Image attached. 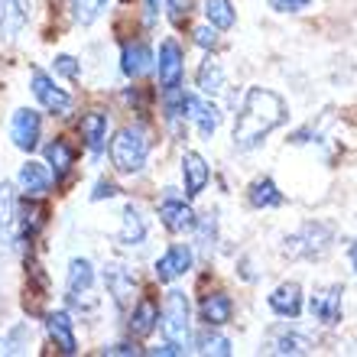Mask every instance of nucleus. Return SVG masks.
I'll use <instances>...</instances> for the list:
<instances>
[{
  "instance_id": "28",
  "label": "nucleus",
  "mask_w": 357,
  "mask_h": 357,
  "mask_svg": "<svg viewBox=\"0 0 357 357\" xmlns=\"http://www.w3.org/2000/svg\"><path fill=\"white\" fill-rule=\"evenodd\" d=\"M270 351L273 354H309L312 344L299 331H282V335H276V338L270 341Z\"/></svg>"
},
{
  "instance_id": "23",
  "label": "nucleus",
  "mask_w": 357,
  "mask_h": 357,
  "mask_svg": "<svg viewBox=\"0 0 357 357\" xmlns=\"http://www.w3.org/2000/svg\"><path fill=\"white\" fill-rule=\"evenodd\" d=\"M185 117H192V121L198 123V133L202 137H215V130H218V123H221V111H218L215 104H202V101H195L192 94L185 98Z\"/></svg>"
},
{
  "instance_id": "29",
  "label": "nucleus",
  "mask_w": 357,
  "mask_h": 357,
  "mask_svg": "<svg viewBox=\"0 0 357 357\" xmlns=\"http://www.w3.org/2000/svg\"><path fill=\"white\" fill-rule=\"evenodd\" d=\"M205 20L215 29L234 26V3L231 0H205Z\"/></svg>"
},
{
  "instance_id": "8",
  "label": "nucleus",
  "mask_w": 357,
  "mask_h": 357,
  "mask_svg": "<svg viewBox=\"0 0 357 357\" xmlns=\"http://www.w3.org/2000/svg\"><path fill=\"white\" fill-rule=\"evenodd\" d=\"M104 286L111 292V299L117 302V309H130L133 299H137V289H140V282H137V273L127 270L121 264H111L104 270Z\"/></svg>"
},
{
  "instance_id": "41",
  "label": "nucleus",
  "mask_w": 357,
  "mask_h": 357,
  "mask_svg": "<svg viewBox=\"0 0 357 357\" xmlns=\"http://www.w3.org/2000/svg\"><path fill=\"white\" fill-rule=\"evenodd\" d=\"M348 257H351V266H354V273H357V241H351V250H348Z\"/></svg>"
},
{
  "instance_id": "6",
  "label": "nucleus",
  "mask_w": 357,
  "mask_h": 357,
  "mask_svg": "<svg viewBox=\"0 0 357 357\" xmlns=\"http://www.w3.org/2000/svg\"><path fill=\"white\" fill-rule=\"evenodd\" d=\"M91 286H94V266L88 264L85 257H75L72 264H68V276H66V289H68V302L78 305V302L85 299L88 302V312L98 305V299L91 296Z\"/></svg>"
},
{
  "instance_id": "26",
  "label": "nucleus",
  "mask_w": 357,
  "mask_h": 357,
  "mask_svg": "<svg viewBox=\"0 0 357 357\" xmlns=\"http://www.w3.org/2000/svg\"><path fill=\"white\" fill-rule=\"evenodd\" d=\"M153 62V52L146 43H127L123 46V56H121V68L127 78H140Z\"/></svg>"
},
{
  "instance_id": "42",
  "label": "nucleus",
  "mask_w": 357,
  "mask_h": 357,
  "mask_svg": "<svg viewBox=\"0 0 357 357\" xmlns=\"http://www.w3.org/2000/svg\"><path fill=\"white\" fill-rule=\"evenodd\" d=\"M146 7H150V17H156V7H160V0H146Z\"/></svg>"
},
{
  "instance_id": "10",
  "label": "nucleus",
  "mask_w": 357,
  "mask_h": 357,
  "mask_svg": "<svg viewBox=\"0 0 357 357\" xmlns=\"http://www.w3.org/2000/svg\"><path fill=\"white\" fill-rule=\"evenodd\" d=\"M160 221L166 225V231H172V234H182V231H188V227H195V211L188 208L185 198H178L176 192H166V198L160 202Z\"/></svg>"
},
{
  "instance_id": "18",
  "label": "nucleus",
  "mask_w": 357,
  "mask_h": 357,
  "mask_svg": "<svg viewBox=\"0 0 357 357\" xmlns=\"http://www.w3.org/2000/svg\"><path fill=\"white\" fill-rule=\"evenodd\" d=\"M156 325H160V305L153 299H140L130 312V321H127L130 335L133 338H150L156 331Z\"/></svg>"
},
{
  "instance_id": "14",
  "label": "nucleus",
  "mask_w": 357,
  "mask_h": 357,
  "mask_svg": "<svg viewBox=\"0 0 357 357\" xmlns=\"http://www.w3.org/2000/svg\"><path fill=\"white\" fill-rule=\"evenodd\" d=\"M46 331L52 344H56L62 354H75L78 351V341H75V328H72V315L68 312H49L46 315Z\"/></svg>"
},
{
  "instance_id": "22",
  "label": "nucleus",
  "mask_w": 357,
  "mask_h": 357,
  "mask_svg": "<svg viewBox=\"0 0 357 357\" xmlns=\"http://www.w3.org/2000/svg\"><path fill=\"white\" fill-rule=\"evenodd\" d=\"M143 241H146V218H143L133 205H127V208H123L121 231H117V244H123V247H140Z\"/></svg>"
},
{
  "instance_id": "30",
  "label": "nucleus",
  "mask_w": 357,
  "mask_h": 357,
  "mask_svg": "<svg viewBox=\"0 0 357 357\" xmlns=\"http://www.w3.org/2000/svg\"><path fill=\"white\" fill-rule=\"evenodd\" d=\"M195 348H198V354L227 357V354H231V341H227L225 335H215V331H211V325H208V331H202V335L195 338Z\"/></svg>"
},
{
  "instance_id": "25",
  "label": "nucleus",
  "mask_w": 357,
  "mask_h": 357,
  "mask_svg": "<svg viewBox=\"0 0 357 357\" xmlns=\"http://www.w3.org/2000/svg\"><path fill=\"white\" fill-rule=\"evenodd\" d=\"M195 85H198V91L208 94V98H215V94L225 91V68H221V62H218L215 56H208L205 62L198 66Z\"/></svg>"
},
{
  "instance_id": "34",
  "label": "nucleus",
  "mask_w": 357,
  "mask_h": 357,
  "mask_svg": "<svg viewBox=\"0 0 357 357\" xmlns=\"http://www.w3.org/2000/svg\"><path fill=\"white\" fill-rule=\"evenodd\" d=\"M23 348H29V328L26 325H17L7 338L0 341V354H20Z\"/></svg>"
},
{
  "instance_id": "32",
  "label": "nucleus",
  "mask_w": 357,
  "mask_h": 357,
  "mask_svg": "<svg viewBox=\"0 0 357 357\" xmlns=\"http://www.w3.org/2000/svg\"><path fill=\"white\" fill-rule=\"evenodd\" d=\"M104 7H107V0H72V10H75V20L82 23V26H88V23H94V20L104 13Z\"/></svg>"
},
{
  "instance_id": "24",
  "label": "nucleus",
  "mask_w": 357,
  "mask_h": 357,
  "mask_svg": "<svg viewBox=\"0 0 357 357\" xmlns=\"http://www.w3.org/2000/svg\"><path fill=\"white\" fill-rule=\"evenodd\" d=\"M247 202L254 208H280V205H286V195H282L280 185L270 176H264L247 188Z\"/></svg>"
},
{
  "instance_id": "11",
  "label": "nucleus",
  "mask_w": 357,
  "mask_h": 357,
  "mask_svg": "<svg viewBox=\"0 0 357 357\" xmlns=\"http://www.w3.org/2000/svg\"><path fill=\"white\" fill-rule=\"evenodd\" d=\"M20 234V202H17V188L3 182L0 185V237L7 241V247H13Z\"/></svg>"
},
{
  "instance_id": "15",
  "label": "nucleus",
  "mask_w": 357,
  "mask_h": 357,
  "mask_svg": "<svg viewBox=\"0 0 357 357\" xmlns=\"http://www.w3.org/2000/svg\"><path fill=\"white\" fill-rule=\"evenodd\" d=\"M49 185H52V176H49V169L43 162L26 160L20 166V192L26 198H43L49 192Z\"/></svg>"
},
{
  "instance_id": "7",
  "label": "nucleus",
  "mask_w": 357,
  "mask_h": 357,
  "mask_svg": "<svg viewBox=\"0 0 357 357\" xmlns=\"http://www.w3.org/2000/svg\"><path fill=\"white\" fill-rule=\"evenodd\" d=\"M29 85H33V94H36V101L46 107L49 114H68L72 111V98H68V91H62V88H56V82L43 72V68H33V75H29Z\"/></svg>"
},
{
  "instance_id": "4",
  "label": "nucleus",
  "mask_w": 357,
  "mask_h": 357,
  "mask_svg": "<svg viewBox=\"0 0 357 357\" xmlns=\"http://www.w3.org/2000/svg\"><path fill=\"white\" fill-rule=\"evenodd\" d=\"M188 319H192L188 296L178 289H169L160 309V325H162L166 341H172V344H178V348H185V351H188V338H192V321Z\"/></svg>"
},
{
  "instance_id": "31",
  "label": "nucleus",
  "mask_w": 357,
  "mask_h": 357,
  "mask_svg": "<svg viewBox=\"0 0 357 357\" xmlns=\"http://www.w3.org/2000/svg\"><path fill=\"white\" fill-rule=\"evenodd\" d=\"M43 221H46V208L39 205L36 198H29V205L20 208V231L33 237L43 227Z\"/></svg>"
},
{
  "instance_id": "20",
  "label": "nucleus",
  "mask_w": 357,
  "mask_h": 357,
  "mask_svg": "<svg viewBox=\"0 0 357 357\" xmlns=\"http://www.w3.org/2000/svg\"><path fill=\"white\" fill-rule=\"evenodd\" d=\"M231 315H234V302H231V296H225V292H208L205 299H202V321L211 325V328L227 325Z\"/></svg>"
},
{
  "instance_id": "16",
  "label": "nucleus",
  "mask_w": 357,
  "mask_h": 357,
  "mask_svg": "<svg viewBox=\"0 0 357 357\" xmlns=\"http://www.w3.org/2000/svg\"><path fill=\"white\" fill-rule=\"evenodd\" d=\"M270 309L280 319H299L302 312V286L299 282H282L270 292Z\"/></svg>"
},
{
  "instance_id": "19",
  "label": "nucleus",
  "mask_w": 357,
  "mask_h": 357,
  "mask_svg": "<svg viewBox=\"0 0 357 357\" xmlns=\"http://www.w3.org/2000/svg\"><path fill=\"white\" fill-rule=\"evenodd\" d=\"M78 130H82V140H85L88 153L98 156V153L104 150V140H107V114L88 111L85 117H82V123H78Z\"/></svg>"
},
{
  "instance_id": "17",
  "label": "nucleus",
  "mask_w": 357,
  "mask_h": 357,
  "mask_svg": "<svg viewBox=\"0 0 357 357\" xmlns=\"http://www.w3.org/2000/svg\"><path fill=\"white\" fill-rule=\"evenodd\" d=\"M208 178H211V169H208V162L198 156V153H185L182 156V182H185V195L195 198L205 192Z\"/></svg>"
},
{
  "instance_id": "39",
  "label": "nucleus",
  "mask_w": 357,
  "mask_h": 357,
  "mask_svg": "<svg viewBox=\"0 0 357 357\" xmlns=\"http://www.w3.org/2000/svg\"><path fill=\"white\" fill-rule=\"evenodd\" d=\"M166 7H169V17L176 20V23H182V17H188L192 0H166Z\"/></svg>"
},
{
  "instance_id": "13",
  "label": "nucleus",
  "mask_w": 357,
  "mask_h": 357,
  "mask_svg": "<svg viewBox=\"0 0 357 357\" xmlns=\"http://www.w3.org/2000/svg\"><path fill=\"white\" fill-rule=\"evenodd\" d=\"M182 49H178L176 39H166L160 46V85L162 91H169V88H178L182 85Z\"/></svg>"
},
{
  "instance_id": "2",
  "label": "nucleus",
  "mask_w": 357,
  "mask_h": 357,
  "mask_svg": "<svg viewBox=\"0 0 357 357\" xmlns=\"http://www.w3.org/2000/svg\"><path fill=\"white\" fill-rule=\"evenodd\" d=\"M146 160H150V133H146V127L127 123V127H121V130L114 133V140H111L114 169L133 176V172H140L146 166Z\"/></svg>"
},
{
  "instance_id": "27",
  "label": "nucleus",
  "mask_w": 357,
  "mask_h": 357,
  "mask_svg": "<svg viewBox=\"0 0 357 357\" xmlns=\"http://www.w3.org/2000/svg\"><path fill=\"white\" fill-rule=\"evenodd\" d=\"M46 162L56 169V176H66V172L75 166V150H72L66 140H52L46 146Z\"/></svg>"
},
{
  "instance_id": "21",
  "label": "nucleus",
  "mask_w": 357,
  "mask_h": 357,
  "mask_svg": "<svg viewBox=\"0 0 357 357\" xmlns=\"http://www.w3.org/2000/svg\"><path fill=\"white\" fill-rule=\"evenodd\" d=\"M29 20L26 0H0V36H17Z\"/></svg>"
},
{
  "instance_id": "38",
  "label": "nucleus",
  "mask_w": 357,
  "mask_h": 357,
  "mask_svg": "<svg viewBox=\"0 0 357 357\" xmlns=\"http://www.w3.org/2000/svg\"><path fill=\"white\" fill-rule=\"evenodd\" d=\"M114 195H121V188L114 185V182H107V178H101V182L94 185V192H91V202H101V198H114Z\"/></svg>"
},
{
  "instance_id": "1",
  "label": "nucleus",
  "mask_w": 357,
  "mask_h": 357,
  "mask_svg": "<svg viewBox=\"0 0 357 357\" xmlns=\"http://www.w3.org/2000/svg\"><path fill=\"white\" fill-rule=\"evenodd\" d=\"M286 121H289V107H286L280 94L270 91V88H247L241 114L234 121V150H257Z\"/></svg>"
},
{
  "instance_id": "33",
  "label": "nucleus",
  "mask_w": 357,
  "mask_h": 357,
  "mask_svg": "<svg viewBox=\"0 0 357 357\" xmlns=\"http://www.w3.org/2000/svg\"><path fill=\"white\" fill-rule=\"evenodd\" d=\"M195 227H198V247L202 250H211V244H215V237H218V221H215V215L208 211V215H202V218H195Z\"/></svg>"
},
{
  "instance_id": "37",
  "label": "nucleus",
  "mask_w": 357,
  "mask_h": 357,
  "mask_svg": "<svg viewBox=\"0 0 357 357\" xmlns=\"http://www.w3.org/2000/svg\"><path fill=\"white\" fill-rule=\"evenodd\" d=\"M309 3L312 0H270V7L276 10V13H302Z\"/></svg>"
},
{
  "instance_id": "12",
  "label": "nucleus",
  "mask_w": 357,
  "mask_h": 357,
  "mask_svg": "<svg viewBox=\"0 0 357 357\" xmlns=\"http://www.w3.org/2000/svg\"><path fill=\"white\" fill-rule=\"evenodd\" d=\"M188 266H192V247H185V244H172L166 254L156 260V280L160 282H172V280H178V276H185L188 273Z\"/></svg>"
},
{
  "instance_id": "40",
  "label": "nucleus",
  "mask_w": 357,
  "mask_h": 357,
  "mask_svg": "<svg viewBox=\"0 0 357 357\" xmlns=\"http://www.w3.org/2000/svg\"><path fill=\"white\" fill-rule=\"evenodd\" d=\"M104 354H140V348H137V344L121 341V344H114V348H104Z\"/></svg>"
},
{
  "instance_id": "5",
  "label": "nucleus",
  "mask_w": 357,
  "mask_h": 357,
  "mask_svg": "<svg viewBox=\"0 0 357 357\" xmlns=\"http://www.w3.org/2000/svg\"><path fill=\"white\" fill-rule=\"evenodd\" d=\"M341 299H344V286H321V289H315L309 299L312 319L321 321V325H328V328L331 325H341V319H344Z\"/></svg>"
},
{
  "instance_id": "9",
  "label": "nucleus",
  "mask_w": 357,
  "mask_h": 357,
  "mask_svg": "<svg viewBox=\"0 0 357 357\" xmlns=\"http://www.w3.org/2000/svg\"><path fill=\"white\" fill-rule=\"evenodd\" d=\"M39 133H43L39 114L29 111V107H20V111L13 114V121H10V137H13V143H17V150L33 153L39 146Z\"/></svg>"
},
{
  "instance_id": "3",
  "label": "nucleus",
  "mask_w": 357,
  "mask_h": 357,
  "mask_svg": "<svg viewBox=\"0 0 357 357\" xmlns=\"http://www.w3.org/2000/svg\"><path fill=\"white\" fill-rule=\"evenodd\" d=\"M331 241H335V227L325 225V221H309L296 234L286 237L282 257H289V260H321L331 250Z\"/></svg>"
},
{
  "instance_id": "35",
  "label": "nucleus",
  "mask_w": 357,
  "mask_h": 357,
  "mask_svg": "<svg viewBox=\"0 0 357 357\" xmlns=\"http://www.w3.org/2000/svg\"><path fill=\"white\" fill-rule=\"evenodd\" d=\"M56 72H59V75H66L68 82H75V78L82 75V68H78V62L72 56H59L56 59Z\"/></svg>"
},
{
  "instance_id": "36",
  "label": "nucleus",
  "mask_w": 357,
  "mask_h": 357,
  "mask_svg": "<svg viewBox=\"0 0 357 357\" xmlns=\"http://www.w3.org/2000/svg\"><path fill=\"white\" fill-rule=\"evenodd\" d=\"M192 36H195V43H198L202 49H215V46H218V29L211 26V23H208V26H198Z\"/></svg>"
}]
</instances>
